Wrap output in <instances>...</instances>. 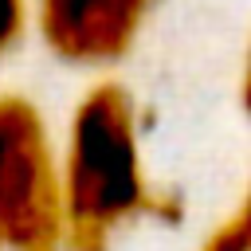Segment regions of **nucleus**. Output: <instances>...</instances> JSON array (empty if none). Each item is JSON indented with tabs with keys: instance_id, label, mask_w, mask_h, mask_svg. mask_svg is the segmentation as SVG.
<instances>
[{
	"instance_id": "1",
	"label": "nucleus",
	"mask_w": 251,
	"mask_h": 251,
	"mask_svg": "<svg viewBox=\"0 0 251 251\" xmlns=\"http://www.w3.org/2000/svg\"><path fill=\"white\" fill-rule=\"evenodd\" d=\"M59 192L67 251H106L141 216L176 220V204L145 176L137 106L122 82H94L75 102L59 145Z\"/></svg>"
},
{
	"instance_id": "2",
	"label": "nucleus",
	"mask_w": 251,
	"mask_h": 251,
	"mask_svg": "<svg viewBox=\"0 0 251 251\" xmlns=\"http://www.w3.org/2000/svg\"><path fill=\"white\" fill-rule=\"evenodd\" d=\"M0 251H63L59 149L24 94H0Z\"/></svg>"
},
{
	"instance_id": "3",
	"label": "nucleus",
	"mask_w": 251,
	"mask_h": 251,
	"mask_svg": "<svg viewBox=\"0 0 251 251\" xmlns=\"http://www.w3.org/2000/svg\"><path fill=\"white\" fill-rule=\"evenodd\" d=\"M153 0H31L47 51L71 67H110L137 43Z\"/></svg>"
},
{
	"instance_id": "4",
	"label": "nucleus",
	"mask_w": 251,
	"mask_h": 251,
	"mask_svg": "<svg viewBox=\"0 0 251 251\" xmlns=\"http://www.w3.org/2000/svg\"><path fill=\"white\" fill-rule=\"evenodd\" d=\"M31 27V0H0V63L12 59Z\"/></svg>"
},
{
	"instance_id": "5",
	"label": "nucleus",
	"mask_w": 251,
	"mask_h": 251,
	"mask_svg": "<svg viewBox=\"0 0 251 251\" xmlns=\"http://www.w3.org/2000/svg\"><path fill=\"white\" fill-rule=\"evenodd\" d=\"M200 251H251V239H247V235L239 231V224L231 220V224H224L220 231H212Z\"/></svg>"
},
{
	"instance_id": "6",
	"label": "nucleus",
	"mask_w": 251,
	"mask_h": 251,
	"mask_svg": "<svg viewBox=\"0 0 251 251\" xmlns=\"http://www.w3.org/2000/svg\"><path fill=\"white\" fill-rule=\"evenodd\" d=\"M235 224H239V231L251 239V180H247V192H243V204H239V212H235Z\"/></svg>"
},
{
	"instance_id": "7",
	"label": "nucleus",
	"mask_w": 251,
	"mask_h": 251,
	"mask_svg": "<svg viewBox=\"0 0 251 251\" xmlns=\"http://www.w3.org/2000/svg\"><path fill=\"white\" fill-rule=\"evenodd\" d=\"M239 98H243V110L251 118V47H247V63H243V82H239Z\"/></svg>"
}]
</instances>
